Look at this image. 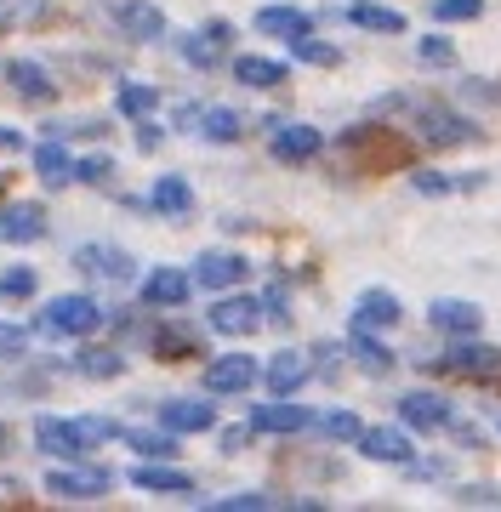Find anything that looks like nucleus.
Wrapping results in <instances>:
<instances>
[{
    "mask_svg": "<svg viewBox=\"0 0 501 512\" xmlns=\"http://www.w3.org/2000/svg\"><path fill=\"white\" fill-rule=\"evenodd\" d=\"M0 148H6V154H18V148H23V131H12V126H0Z\"/></svg>",
    "mask_w": 501,
    "mask_h": 512,
    "instance_id": "50",
    "label": "nucleus"
},
{
    "mask_svg": "<svg viewBox=\"0 0 501 512\" xmlns=\"http://www.w3.org/2000/svg\"><path fill=\"white\" fill-rule=\"evenodd\" d=\"M410 478H450V461H410Z\"/></svg>",
    "mask_w": 501,
    "mask_h": 512,
    "instance_id": "45",
    "label": "nucleus"
},
{
    "mask_svg": "<svg viewBox=\"0 0 501 512\" xmlns=\"http://www.w3.org/2000/svg\"><path fill=\"white\" fill-rule=\"evenodd\" d=\"M416 57H422L427 69H456V40H445V35H422V40H416Z\"/></svg>",
    "mask_w": 501,
    "mask_h": 512,
    "instance_id": "34",
    "label": "nucleus"
},
{
    "mask_svg": "<svg viewBox=\"0 0 501 512\" xmlns=\"http://www.w3.org/2000/svg\"><path fill=\"white\" fill-rule=\"evenodd\" d=\"M35 177L46 188H63V183H75V154L63 148V137H46V143L35 148Z\"/></svg>",
    "mask_w": 501,
    "mask_h": 512,
    "instance_id": "25",
    "label": "nucleus"
},
{
    "mask_svg": "<svg viewBox=\"0 0 501 512\" xmlns=\"http://www.w3.org/2000/svg\"><path fill=\"white\" fill-rule=\"evenodd\" d=\"M200 35H205V40H217V46H228V40H234V23L211 18V23H205V29H200Z\"/></svg>",
    "mask_w": 501,
    "mask_h": 512,
    "instance_id": "47",
    "label": "nucleus"
},
{
    "mask_svg": "<svg viewBox=\"0 0 501 512\" xmlns=\"http://www.w3.org/2000/svg\"><path fill=\"white\" fill-rule=\"evenodd\" d=\"M114 490V473L109 467H86V461H57L46 473V495L57 501H103Z\"/></svg>",
    "mask_w": 501,
    "mask_h": 512,
    "instance_id": "4",
    "label": "nucleus"
},
{
    "mask_svg": "<svg viewBox=\"0 0 501 512\" xmlns=\"http://www.w3.org/2000/svg\"><path fill=\"white\" fill-rule=\"evenodd\" d=\"M0 450H6V427H0Z\"/></svg>",
    "mask_w": 501,
    "mask_h": 512,
    "instance_id": "51",
    "label": "nucleus"
},
{
    "mask_svg": "<svg viewBox=\"0 0 501 512\" xmlns=\"http://www.w3.org/2000/svg\"><path fill=\"white\" fill-rule=\"evenodd\" d=\"M245 274H251V262L240 251H200L194 256V285L200 291H234Z\"/></svg>",
    "mask_w": 501,
    "mask_h": 512,
    "instance_id": "12",
    "label": "nucleus"
},
{
    "mask_svg": "<svg viewBox=\"0 0 501 512\" xmlns=\"http://www.w3.org/2000/svg\"><path fill=\"white\" fill-rule=\"evenodd\" d=\"M268 154H274L279 165H308L325 154V131L308 126V120H297V126H279L274 137H268Z\"/></svg>",
    "mask_w": 501,
    "mask_h": 512,
    "instance_id": "10",
    "label": "nucleus"
},
{
    "mask_svg": "<svg viewBox=\"0 0 501 512\" xmlns=\"http://www.w3.org/2000/svg\"><path fill=\"white\" fill-rule=\"evenodd\" d=\"M257 35H268V40L314 35V18H308L302 6H262V12H257Z\"/></svg>",
    "mask_w": 501,
    "mask_h": 512,
    "instance_id": "24",
    "label": "nucleus"
},
{
    "mask_svg": "<svg viewBox=\"0 0 501 512\" xmlns=\"http://www.w3.org/2000/svg\"><path fill=\"white\" fill-rule=\"evenodd\" d=\"M160 137H166V131L154 126V120H137V148H160Z\"/></svg>",
    "mask_w": 501,
    "mask_h": 512,
    "instance_id": "48",
    "label": "nucleus"
},
{
    "mask_svg": "<svg viewBox=\"0 0 501 512\" xmlns=\"http://www.w3.org/2000/svg\"><path fill=\"white\" fill-rule=\"evenodd\" d=\"M342 18H348L353 29H365V35H405L410 29V18L399 6H371V0H353Z\"/></svg>",
    "mask_w": 501,
    "mask_h": 512,
    "instance_id": "21",
    "label": "nucleus"
},
{
    "mask_svg": "<svg viewBox=\"0 0 501 512\" xmlns=\"http://www.w3.org/2000/svg\"><path fill=\"white\" fill-rule=\"evenodd\" d=\"M177 439H183V433H171V427H160V433H126V444L143 461H171L177 456Z\"/></svg>",
    "mask_w": 501,
    "mask_h": 512,
    "instance_id": "33",
    "label": "nucleus"
},
{
    "mask_svg": "<svg viewBox=\"0 0 501 512\" xmlns=\"http://www.w3.org/2000/svg\"><path fill=\"white\" fill-rule=\"evenodd\" d=\"M103 439H126L120 421H103V416H40L35 421V450L46 461H80L86 450H97Z\"/></svg>",
    "mask_w": 501,
    "mask_h": 512,
    "instance_id": "1",
    "label": "nucleus"
},
{
    "mask_svg": "<svg viewBox=\"0 0 501 512\" xmlns=\"http://www.w3.org/2000/svg\"><path fill=\"white\" fill-rule=\"evenodd\" d=\"M251 433H257L251 421H245V427H228V433H223V450H228V456H234V450H245V439H251Z\"/></svg>",
    "mask_w": 501,
    "mask_h": 512,
    "instance_id": "46",
    "label": "nucleus"
},
{
    "mask_svg": "<svg viewBox=\"0 0 501 512\" xmlns=\"http://www.w3.org/2000/svg\"><path fill=\"white\" fill-rule=\"evenodd\" d=\"M348 353L371 370V376H388V370H393V353L376 342V330H348Z\"/></svg>",
    "mask_w": 501,
    "mask_h": 512,
    "instance_id": "29",
    "label": "nucleus"
},
{
    "mask_svg": "<svg viewBox=\"0 0 501 512\" xmlns=\"http://www.w3.org/2000/svg\"><path fill=\"white\" fill-rule=\"evenodd\" d=\"M29 353V330L23 325H0V359H23Z\"/></svg>",
    "mask_w": 501,
    "mask_h": 512,
    "instance_id": "42",
    "label": "nucleus"
},
{
    "mask_svg": "<svg viewBox=\"0 0 501 512\" xmlns=\"http://www.w3.org/2000/svg\"><path fill=\"white\" fill-rule=\"evenodd\" d=\"M445 370H462V376H473V382H496V376H501V353L496 348H479V342H467V336H462V348L445 359Z\"/></svg>",
    "mask_w": 501,
    "mask_h": 512,
    "instance_id": "26",
    "label": "nucleus"
},
{
    "mask_svg": "<svg viewBox=\"0 0 501 512\" xmlns=\"http://www.w3.org/2000/svg\"><path fill=\"white\" fill-rule=\"evenodd\" d=\"M262 507H274L268 490H234V495H217L211 501V512H262Z\"/></svg>",
    "mask_w": 501,
    "mask_h": 512,
    "instance_id": "37",
    "label": "nucleus"
},
{
    "mask_svg": "<svg viewBox=\"0 0 501 512\" xmlns=\"http://www.w3.org/2000/svg\"><path fill=\"white\" fill-rule=\"evenodd\" d=\"M399 319H405V302H399L388 285H371V291L353 296L348 330H399Z\"/></svg>",
    "mask_w": 501,
    "mask_h": 512,
    "instance_id": "8",
    "label": "nucleus"
},
{
    "mask_svg": "<svg viewBox=\"0 0 501 512\" xmlns=\"http://www.w3.org/2000/svg\"><path fill=\"white\" fill-rule=\"evenodd\" d=\"M262 382H268L274 399H297L302 382H308V359H302V353H274V359L262 365Z\"/></svg>",
    "mask_w": 501,
    "mask_h": 512,
    "instance_id": "19",
    "label": "nucleus"
},
{
    "mask_svg": "<svg viewBox=\"0 0 501 512\" xmlns=\"http://www.w3.org/2000/svg\"><path fill=\"white\" fill-rule=\"evenodd\" d=\"M0 296H12V302H29V296H35V268H6V274H0Z\"/></svg>",
    "mask_w": 501,
    "mask_h": 512,
    "instance_id": "39",
    "label": "nucleus"
},
{
    "mask_svg": "<svg viewBox=\"0 0 501 512\" xmlns=\"http://www.w3.org/2000/svg\"><path fill=\"white\" fill-rule=\"evenodd\" d=\"M177 52H183L194 69H217L223 46H217V40H205V35H183V40H177Z\"/></svg>",
    "mask_w": 501,
    "mask_h": 512,
    "instance_id": "38",
    "label": "nucleus"
},
{
    "mask_svg": "<svg viewBox=\"0 0 501 512\" xmlns=\"http://www.w3.org/2000/svg\"><path fill=\"white\" fill-rule=\"evenodd\" d=\"M319 427H325L331 439H348V444H359V433H365V421L353 416V410H331V416L319 421Z\"/></svg>",
    "mask_w": 501,
    "mask_h": 512,
    "instance_id": "40",
    "label": "nucleus"
},
{
    "mask_svg": "<svg viewBox=\"0 0 501 512\" xmlns=\"http://www.w3.org/2000/svg\"><path fill=\"white\" fill-rule=\"evenodd\" d=\"M205 393L211 399H234V393H251V387L262 382V365L251 359V353H217L211 365H205Z\"/></svg>",
    "mask_w": 501,
    "mask_h": 512,
    "instance_id": "5",
    "label": "nucleus"
},
{
    "mask_svg": "<svg viewBox=\"0 0 501 512\" xmlns=\"http://www.w3.org/2000/svg\"><path fill=\"white\" fill-rule=\"evenodd\" d=\"M205 325L217 330V336H251L262 325V302L257 296H217L211 313H205Z\"/></svg>",
    "mask_w": 501,
    "mask_h": 512,
    "instance_id": "13",
    "label": "nucleus"
},
{
    "mask_svg": "<svg viewBox=\"0 0 501 512\" xmlns=\"http://www.w3.org/2000/svg\"><path fill=\"white\" fill-rule=\"evenodd\" d=\"M359 456L382 461V467H410L416 461V444H410L405 427H365L359 433Z\"/></svg>",
    "mask_w": 501,
    "mask_h": 512,
    "instance_id": "15",
    "label": "nucleus"
},
{
    "mask_svg": "<svg viewBox=\"0 0 501 512\" xmlns=\"http://www.w3.org/2000/svg\"><path fill=\"white\" fill-rule=\"evenodd\" d=\"M285 63L279 57H257V52H245V57H234V80L240 86H251V92H279L285 86Z\"/></svg>",
    "mask_w": 501,
    "mask_h": 512,
    "instance_id": "23",
    "label": "nucleus"
},
{
    "mask_svg": "<svg viewBox=\"0 0 501 512\" xmlns=\"http://www.w3.org/2000/svg\"><path fill=\"white\" fill-rule=\"evenodd\" d=\"M149 205L160 211V217H188V211H194V188H188V177H177V171H166V177H154V188H149Z\"/></svg>",
    "mask_w": 501,
    "mask_h": 512,
    "instance_id": "27",
    "label": "nucleus"
},
{
    "mask_svg": "<svg viewBox=\"0 0 501 512\" xmlns=\"http://www.w3.org/2000/svg\"><path fill=\"white\" fill-rule=\"evenodd\" d=\"M143 308L154 313H177L194 296V274H183V268H154V274H143Z\"/></svg>",
    "mask_w": 501,
    "mask_h": 512,
    "instance_id": "9",
    "label": "nucleus"
},
{
    "mask_svg": "<svg viewBox=\"0 0 501 512\" xmlns=\"http://www.w3.org/2000/svg\"><path fill=\"white\" fill-rule=\"evenodd\" d=\"M427 325L445 330V336H479L484 330V308L467 296H433L427 302Z\"/></svg>",
    "mask_w": 501,
    "mask_h": 512,
    "instance_id": "11",
    "label": "nucleus"
},
{
    "mask_svg": "<svg viewBox=\"0 0 501 512\" xmlns=\"http://www.w3.org/2000/svg\"><path fill=\"white\" fill-rule=\"evenodd\" d=\"M467 97H473V103H496V86H490V80H467Z\"/></svg>",
    "mask_w": 501,
    "mask_h": 512,
    "instance_id": "49",
    "label": "nucleus"
},
{
    "mask_svg": "<svg viewBox=\"0 0 501 512\" xmlns=\"http://www.w3.org/2000/svg\"><path fill=\"white\" fill-rule=\"evenodd\" d=\"M194 126H200L205 143H240V137H245V120L234 109H200Z\"/></svg>",
    "mask_w": 501,
    "mask_h": 512,
    "instance_id": "30",
    "label": "nucleus"
},
{
    "mask_svg": "<svg viewBox=\"0 0 501 512\" xmlns=\"http://www.w3.org/2000/svg\"><path fill=\"white\" fill-rule=\"evenodd\" d=\"M40 330L57 336V342H86L103 330V308H97L86 291H69V296H52L46 308H40Z\"/></svg>",
    "mask_w": 501,
    "mask_h": 512,
    "instance_id": "2",
    "label": "nucleus"
},
{
    "mask_svg": "<svg viewBox=\"0 0 501 512\" xmlns=\"http://www.w3.org/2000/svg\"><path fill=\"white\" fill-rule=\"evenodd\" d=\"M410 126H416V137L433 148H462L479 137V126L467 120V114L445 109V103H410Z\"/></svg>",
    "mask_w": 501,
    "mask_h": 512,
    "instance_id": "3",
    "label": "nucleus"
},
{
    "mask_svg": "<svg viewBox=\"0 0 501 512\" xmlns=\"http://www.w3.org/2000/svg\"><path fill=\"white\" fill-rule=\"evenodd\" d=\"M109 23L126 40H137V46L166 40V12H160V6H149V0H109Z\"/></svg>",
    "mask_w": 501,
    "mask_h": 512,
    "instance_id": "7",
    "label": "nucleus"
},
{
    "mask_svg": "<svg viewBox=\"0 0 501 512\" xmlns=\"http://www.w3.org/2000/svg\"><path fill=\"white\" fill-rule=\"evenodd\" d=\"M456 501H462V507H501V490L496 484H467Z\"/></svg>",
    "mask_w": 501,
    "mask_h": 512,
    "instance_id": "43",
    "label": "nucleus"
},
{
    "mask_svg": "<svg viewBox=\"0 0 501 512\" xmlns=\"http://www.w3.org/2000/svg\"><path fill=\"white\" fill-rule=\"evenodd\" d=\"M109 177H114V154H86V160H75V183L109 188Z\"/></svg>",
    "mask_w": 501,
    "mask_h": 512,
    "instance_id": "36",
    "label": "nucleus"
},
{
    "mask_svg": "<svg viewBox=\"0 0 501 512\" xmlns=\"http://www.w3.org/2000/svg\"><path fill=\"white\" fill-rule=\"evenodd\" d=\"M46 239V205L12 200L0 205V245H40Z\"/></svg>",
    "mask_w": 501,
    "mask_h": 512,
    "instance_id": "14",
    "label": "nucleus"
},
{
    "mask_svg": "<svg viewBox=\"0 0 501 512\" xmlns=\"http://www.w3.org/2000/svg\"><path fill=\"white\" fill-rule=\"evenodd\" d=\"M399 421L405 427H422V433H439V427H450V404L439 393H405L399 399Z\"/></svg>",
    "mask_w": 501,
    "mask_h": 512,
    "instance_id": "22",
    "label": "nucleus"
},
{
    "mask_svg": "<svg viewBox=\"0 0 501 512\" xmlns=\"http://www.w3.org/2000/svg\"><path fill=\"white\" fill-rule=\"evenodd\" d=\"M75 370L86 376V382H114V376H126V353H114V348H86L75 359Z\"/></svg>",
    "mask_w": 501,
    "mask_h": 512,
    "instance_id": "31",
    "label": "nucleus"
},
{
    "mask_svg": "<svg viewBox=\"0 0 501 512\" xmlns=\"http://www.w3.org/2000/svg\"><path fill=\"white\" fill-rule=\"evenodd\" d=\"M427 12H433V23H473L484 18V0H433Z\"/></svg>",
    "mask_w": 501,
    "mask_h": 512,
    "instance_id": "35",
    "label": "nucleus"
},
{
    "mask_svg": "<svg viewBox=\"0 0 501 512\" xmlns=\"http://www.w3.org/2000/svg\"><path fill=\"white\" fill-rule=\"evenodd\" d=\"M131 484L149 495H194V478L183 467H171V461H143V467H131Z\"/></svg>",
    "mask_w": 501,
    "mask_h": 512,
    "instance_id": "18",
    "label": "nucleus"
},
{
    "mask_svg": "<svg viewBox=\"0 0 501 512\" xmlns=\"http://www.w3.org/2000/svg\"><path fill=\"white\" fill-rule=\"evenodd\" d=\"M6 80H12V92H18L23 103H57V80L40 69V63H29V57L6 63Z\"/></svg>",
    "mask_w": 501,
    "mask_h": 512,
    "instance_id": "20",
    "label": "nucleus"
},
{
    "mask_svg": "<svg viewBox=\"0 0 501 512\" xmlns=\"http://www.w3.org/2000/svg\"><path fill=\"white\" fill-rule=\"evenodd\" d=\"M285 46H291V57L308 63V69H336V63H342V52H336L331 40H319V35H297V40H285Z\"/></svg>",
    "mask_w": 501,
    "mask_h": 512,
    "instance_id": "32",
    "label": "nucleus"
},
{
    "mask_svg": "<svg viewBox=\"0 0 501 512\" xmlns=\"http://www.w3.org/2000/svg\"><path fill=\"white\" fill-rule=\"evenodd\" d=\"M75 268L86 279H109V285H131L137 279V256L109 245V239H92V245H75Z\"/></svg>",
    "mask_w": 501,
    "mask_h": 512,
    "instance_id": "6",
    "label": "nucleus"
},
{
    "mask_svg": "<svg viewBox=\"0 0 501 512\" xmlns=\"http://www.w3.org/2000/svg\"><path fill=\"white\" fill-rule=\"evenodd\" d=\"M154 348H160V353H188V348H194V336H188V330H160V336H154Z\"/></svg>",
    "mask_w": 501,
    "mask_h": 512,
    "instance_id": "44",
    "label": "nucleus"
},
{
    "mask_svg": "<svg viewBox=\"0 0 501 512\" xmlns=\"http://www.w3.org/2000/svg\"><path fill=\"white\" fill-rule=\"evenodd\" d=\"M160 427H171V433H211V427H217V404H205V399H166V404H160Z\"/></svg>",
    "mask_w": 501,
    "mask_h": 512,
    "instance_id": "17",
    "label": "nucleus"
},
{
    "mask_svg": "<svg viewBox=\"0 0 501 512\" xmlns=\"http://www.w3.org/2000/svg\"><path fill=\"white\" fill-rule=\"evenodd\" d=\"M251 427L257 433H274V439H291V433H308L314 427V410L308 404H291V399H274V404H257L251 410Z\"/></svg>",
    "mask_w": 501,
    "mask_h": 512,
    "instance_id": "16",
    "label": "nucleus"
},
{
    "mask_svg": "<svg viewBox=\"0 0 501 512\" xmlns=\"http://www.w3.org/2000/svg\"><path fill=\"white\" fill-rule=\"evenodd\" d=\"M410 183H416V194H462V183L450 171H416Z\"/></svg>",
    "mask_w": 501,
    "mask_h": 512,
    "instance_id": "41",
    "label": "nucleus"
},
{
    "mask_svg": "<svg viewBox=\"0 0 501 512\" xmlns=\"http://www.w3.org/2000/svg\"><path fill=\"white\" fill-rule=\"evenodd\" d=\"M114 109L126 114V120H149V114L160 109V92H154L149 80H126V86L114 92Z\"/></svg>",
    "mask_w": 501,
    "mask_h": 512,
    "instance_id": "28",
    "label": "nucleus"
}]
</instances>
